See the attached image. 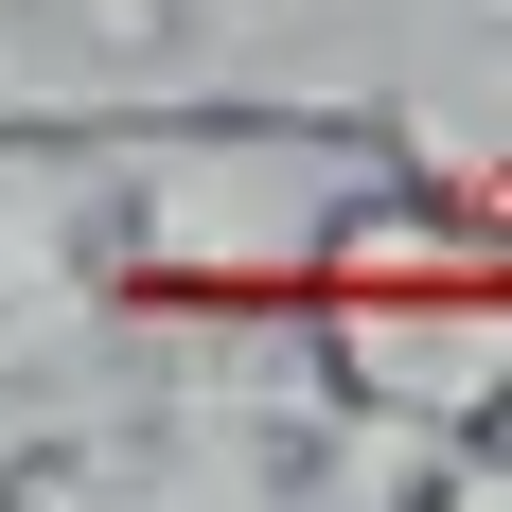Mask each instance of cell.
<instances>
[{
	"label": "cell",
	"mask_w": 512,
	"mask_h": 512,
	"mask_svg": "<svg viewBox=\"0 0 512 512\" xmlns=\"http://www.w3.org/2000/svg\"><path fill=\"white\" fill-rule=\"evenodd\" d=\"M159 371L106 301V159L71 106H0V389Z\"/></svg>",
	"instance_id": "1"
},
{
	"label": "cell",
	"mask_w": 512,
	"mask_h": 512,
	"mask_svg": "<svg viewBox=\"0 0 512 512\" xmlns=\"http://www.w3.org/2000/svg\"><path fill=\"white\" fill-rule=\"evenodd\" d=\"M71 460H89V389H0V495H36Z\"/></svg>",
	"instance_id": "2"
}]
</instances>
